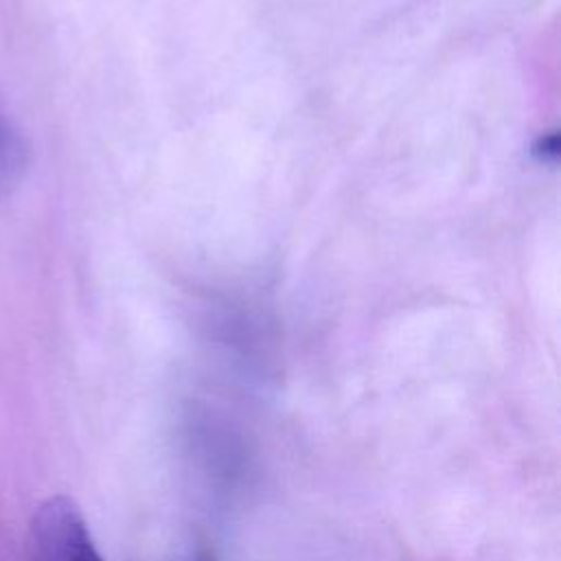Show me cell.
I'll list each match as a JSON object with an SVG mask.
<instances>
[{
    "instance_id": "cell-1",
    "label": "cell",
    "mask_w": 561,
    "mask_h": 561,
    "mask_svg": "<svg viewBox=\"0 0 561 561\" xmlns=\"http://www.w3.org/2000/svg\"><path fill=\"white\" fill-rule=\"evenodd\" d=\"M33 561H105L79 506L66 495L44 500L31 519Z\"/></svg>"
},
{
    "instance_id": "cell-3",
    "label": "cell",
    "mask_w": 561,
    "mask_h": 561,
    "mask_svg": "<svg viewBox=\"0 0 561 561\" xmlns=\"http://www.w3.org/2000/svg\"><path fill=\"white\" fill-rule=\"evenodd\" d=\"M199 561H208V559H199Z\"/></svg>"
},
{
    "instance_id": "cell-2",
    "label": "cell",
    "mask_w": 561,
    "mask_h": 561,
    "mask_svg": "<svg viewBox=\"0 0 561 561\" xmlns=\"http://www.w3.org/2000/svg\"><path fill=\"white\" fill-rule=\"evenodd\" d=\"M28 164L26 140L20 129L0 112V197L11 193Z\"/></svg>"
}]
</instances>
